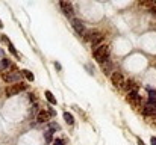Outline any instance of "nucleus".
<instances>
[{
	"instance_id": "9b49d317",
	"label": "nucleus",
	"mask_w": 156,
	"mask_h": 145,
	"mask_svg": "<svg viewBox=\"0 0 156 145\" xmlns=\"http://www.w3.org/2000/svg\"><path fill=\"white\" fill-rule=\"evenodd\" d=\"M101 70H103L105 74H109V72L112 71V62L108 59V61H105L103 64H101Z\"/></svg>"
},
{
	"instance_id": "b1692460",
	"label": "nucleus",
	"mask_w": 156,
	"mask_h": 145,
	"mask_svg": "<svg viewBox=\"0 0 156 145\" xmlns=\"http://www.w3.org/2000/svg\"><path fill=\"white\" fill-rule=\"evenodd\" d=\"M55 67H56V68H58V70H61V68H62V67H61V65H59V64H58V62H55Z\"/></svg>"
},
{
	"instance_id": "a211bd4d",
	"label": "nucleus",
	"mask_w": 156,
	"mask_h": 145,
	"mask_svg": "<svg viewBox=\"0 0 156 145\" xmlns=\"http://www.w3.org/2000/svg\"><path fill=\"white\" fill-rule=\"evenodd\" d=\"M8 45H9V50H11V53H12V55H14L15 57H20V56H18V53H17V51H15V47H14V45H12L11 42H9Z\"/></svg>"
},
{
	"instance_id": "f257e3e1",
	"label": "nucleus",
	"mask_w": 156,
	"mask_h": 145,
	"mask_svg": "<svg viewBox=\"0 0 156 145\" xmlns=\"http://www.w3.org/2000/svg\"><path fill=\"white\" fill-rule=\"evenodd\" d=\"M92 56L97 62L103 64L105 61L109 59V47H108V45H103V44L99 45V47H96L92 50Z\"/></svg>"
},
{
	"instance_id": "5701e85b",
	"label": "nucleus",
	"mask_w": 156,
	"mask_h": 145,
	"mask_svg": "<svg viewBox=\"0 0 156 145\" xmlns=\"http://www.w3.org/2000/svg\"><path fill=\"white\" fill-rule=\"evenodd\" d=\"M86 68H88V71H90V74H92V72H94V68H91L90 65H86Z\"/></svg>"
},
{
	"instance_id": "9d476101",
	"label": "nucleus",
	"mask_w": 156,
	"mask_h": 145,
	"mask_svg": "<svg viewBox=\"0 0 156 145\" xmlns=\"http://www.w3.org/2000/svg\"><path fill=\"white\" fill-rule=\"evenodd\" d=\"M124 86L127 88V91H129V92H135V91L138 92V85L135 83L133 80H127V82L124 83Z\"/></svg>"
},
{
	"instance_id": "1a4fd4ad",
	"label": "nucleus",
	"mask_w": 156,
	"mask_h": 145,
	"mask_svg": "<svg viewBox=\"0 0 156 145\" xmlns=\"http://www.w3.org/2000/svg\"><path fill=\"white\" fill-rule=\"evenodd\" d=\"M127 100L130 103H133V104H137L139 101V94L137 91H135V92H129V94H127Z\"/></svg>"
},
{
	"instance_id": "bb28decb",
	"label": "nucleus",
	"mask_w": 156,
	"mask_h": 145,
	"mask_svg": "<svg viewBox=\"0 0 156 145\" xmlns=\"http://www.w3.org/2000/svg\"><path fill=\"white\" fill-rule=\"evenodd\" d=\"M0 56H3V50H0Z\"/></svg>"
},
{
	"instance_id": "423d86ee",
	"label": "nucleus",
	"mask_w": 156,
	"mask_h": 145,
	"mask_svg": "<svg viewBox=\"0 0 156 145\" xmlns=\"http://www.w3.org/2000/svg\"><path fill=\"white\" fill-rule=\"evenodd\" d=\"M61 8H62V12L67 15V17H71L73 15V5L68 3V2H61Z\"/></svg>"
},
{
	"instance_id": "dca6fc26",
	"label": "nucleus",
	"mask_w": 156,
	"mask_h": 145,
	"mask_svg": "<svg viewBox=\"0 0 156 145\" xmlns=\"http://www.w3.org/2000/svg\"><path fill=\"white\" fill-rule=\"evenodd\" d=\"M44 137H46L47 142H52V141H53V131H52V130H47L46 133H44Z\"/></svg>"
},
{
	"instance_id": "aec40b11",
	"label": "nucleus",
	"mask_w": 156,
	"mask_h": 145,
	"mask_svg": "<svg viewBox=\"0 0 156 145\" xmlns=\"http://www.w3.org/2000/svg\"><path fill=\"white\" fill-rule=\"evenodd\" d=\"M50 129L52 130H59V126H58V124H55V122H52L50 124Z\"/></svg>"
},
{
	"instance_id": "2eb2a0df",
	"label": "nucleus",
	"mask_w": 156,
	"mask_h": 145,
	"mask_svg": "<svg viewBox=\"0 0 156 145\" xmlns=\"http://www.w3.org/2000/svg\"><path fill=\"white\" fill-rule=\"evenodd\" d=\"M64 120L67 121V124H70V126L74 122V118H73V115H71V114H68V112H65V114H64Z\"/></svg>"
},
{
	"instance_id": "20e7f679",
	"label": "nucleus",
	"mask_w": 156,
	"mask_h": 145,
	"mask_svg": "<svg viewBox=\"0 0 156 145\" xmlns=\"http://www.w3.org/2000/svg\"><path fill=\"white\" fill-rule=\"evenodd\" d=\"M3 80L5 82H8V83H17V82H20V74L17 71H14V72H3Z\"/></svg>"
},
{
	"instance_id": "4be33fe9",
	"label": "nucleus",
	"mask_w": 156,
	"mask_h": 145,
	"mask_svg": "<svg viewBox=\"0 0 156 145\" xmlns=\"http://www.w3.org/2000/svg\"><path fill=\"white\" fill-rule=\"evenodd\" d=\"M150 144H152V145H156V137H155V136L150 137Z\"/></svg>"
},
{
	"instance_id": "0eeeda50",
	"label": "nucleus",
	"mask_w": 156,
	"mask_h": 145,
	"mask_svg": "<svg viewBox=\"0 0 156 145\" xmlns=\"http://www.w3.org/2000/svg\"><path fill=\"white\" fill-rule=\"evenodd\" d=\"M142 114H144V115H155L156 114V106H155V104L147 103L144 106V109H142Z\"/></svg>"
},
{
	"instance_id": "6ab92c4d",
	"label": "nucleus",
	"mask_w": 156,
	"mask_h": 145,
	"mask_svg": "<svg viewBox=\"0 0 156 145\" xmlns=\"http://www.w3.org/2000/svg\"><path fill=\"white\" fill-rule=\"evenodd\" d=\"M52 144H53V145H64V141H62V139H53Z\"/></svg>"
},
{
	"instance_id": "ddd939ff",
	"label": "nucleus",
	"mask_w": 156,
	"mask_h": 145,
	"mask_svg": "<svg viewBox=\"0 0 156 145\" xmlns=\"http://www.w3.org/2000/svg\"><path fill=\"white\" fill-rule=\"evenodd\" d=\"M11 65V62H9V59H2V61H0V71H5L6 68H8Z\"/></svg>"
},
{
	"instance_id": "f3484780",
	"label": "nucleus",
	"mask_w": 156,
	"mask_h": 145,
	"mask_svg": "<svg viewBox=\"0 0 156 145\" xmlns=\"http://www.w3.org/2000/svg\"><path fill=\"white\" fill-rule=\"evenodd\" d=\"M23 74H24L26 77H28V80H30V82L33 80V79H35V77H33V74H32V72H30L29 70H24V71H23Z\"/></svg>"
},
{
	"instance_id": "f03ea898",
	"label": "nucleus",
	"mask_w": 156,
	"mask_h": 145,
	"mask_svg": "<svg viewBox=\"0 0 156 145\" xmlns=\"http://www.w3.org/2000/svg\"><path fill=\"white\" fill-rule=\"evenodd\" d=\"M24 89H26V85L23 82H20V83H15V85L8 86V88H6V91H5V94H6V97H14V95L20 94V92L24 91Z\"/></svg>"
},
{
	"instance_id": "f8f14e48",
	"label": "nucleus",
	"mask_w": 156,
	"mask_h": 145,
	"mask_svg": "<svg viewBox=\"0 0 156 145\" xmlns=\"http://www.w3.org/2000/svg\"><path fill=\"white\" fill-rule=\"evenodd\" d=\"M147 103H150V104H155L156 106V91H148V101Z\"/></svg>"
},
{
	"instance_id": "412c9836",
	"label": "nucleus",
	"mask_w": 156,
	"mask_h": 145,
	"mask_svg": "<svg viewBox=\"0 0 156 145\" xmlns=\"http://www.w3.org/2000/svg\"><path fill=\"white\" fill-rule=\"evenodd\" d=\"M150 14H152V15H155V17H156V5H155V6H153V8H150Z\"/></svg>"
},
{
	"instance_id": "7ed1b4c3",
	"label": "nucleus",
	"mask_w": 156,
	"mask_h": 145,
	"mask_svg": "<svg viewBox=\"0 0 156 145\" xmlns=\"http://www.w3.org/2000/svg\"><path fill=\"white\" fill-rule=\"evenodd\" d=\"M111 82H112V85L115 88H123L124 86V77H123V74L121 72H118V71H115V72H112V76H111Z\"/></svg>"
},
{
	"instance_id": "39448f33",
	"label": "nucleus",
	"mask_w": 156,
	"mask_h": 145,
	"mask_svg": "<svg viewBox=\"0 0 156 145\" xmlns=\"http://www.w3.org/2000/svg\"><path fill=\"white\" fill-rule=\"evenodd\" d=\"M73 27H74V30L77 32V34L80 35V34H85V24H84V21H80L79 18H73Z\"/></svg>"
},
{
	"instance_id": "6e6552de",
	"label": "nucleus",
	"mask_w": 156,
	"mask_h": 145,
	"mask_svg": "<svg viewBox=\"0 0 156 145\" xmlns=\"http://www.w3.org/2000/svg\"><path fill=\"white\" fill-rule=\"evenodd\" d=\"M49 118H50V114H49V112L41 110V112L38 114V116H37V121H38V122H47V121H49Z\"/></svg>"
},
{
	"instance_id": "4468645a",
	"label": "nucleus",
	"mask_w": 156,
	"mask_h": 145,
	"mask_svg": "<svg viewBox=\"0 0 156 145\" xmlns=\"http://www.w3.org/2000/svg\"><path fill=\"white\" fill-rule=\"evenodd\" d=\"M46 98L49 100V103H50V104H56V98L53 97V94H52L50 91H46Z\"/></svg>"
},
{
	"instance_id": "393cba45",
	"label": "nucleus",
	"mask_w": 156,
	"mask_h": 145,
	"mask_svg": "<svg viewBox=\"0 0 156 145\" xmlns=\"http://www.w3.org/2000/svg\"><path fill=\"white\" fill-rule=\"evenodd\" d=\"M138 145H146V144H144V142H142L141 139H138Z\"/></svg>"
},
{
	"instance_id": "a878e982",
	"label": "nucleus",
	"mask_w": 156,
	"mask_h": 145,
	"mask_svg": "<svg viewBox=\"0 0 156 145\" xmlns=\"http://www.w3.org/2000/svg\"><path fill=\"white\" fill-rule=\"evenodd\" d=\"M2 27H3V23H2V21H0V29H2Z\"/></svg>"
}]
</instances>
